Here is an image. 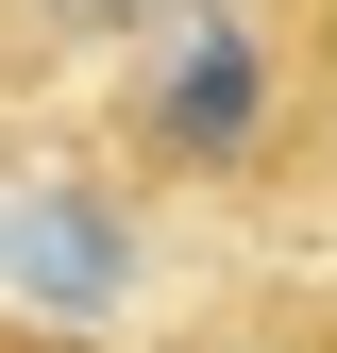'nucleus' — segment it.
<instances>
[{
  "mask_svg": "<svg viewBox=\"0 0 337 353\" xmlns=\"http://www.w3.org/2000/svg\"><path fill=\"white\" fill-rule=\"evenodd\" d=\"M102 152L135 202H304V84H287L270 17L253 0H186L118 51V101H102Z\"/></svg>",
  "mask_w": 337,
  "mask_h": 353,
  "instance_id": "f257e3e1",
  "label": "nucleus"
},
{
  "mask_svg": "<svg viewBox=\"0 0 337 353\" xmlns=\"http://www.w3.org/2000/svg\"><path fill=\"white\" fill-rule=\"evenodd\" d=\"M152 17L186 0H0V84H51V68H118Z\"/></svg>",
  "mask_w": 337,
  "mask_h": 353,
  "instance_id": "f03ea898",
  "label": "nucleus"
},
{
  "mask_svg": "<svg viewBox=\"0 0 337 353\" xmlns=\"http://www.w3.org/2000/svg\"><path fill=\"white\" fill-rule=\"evenodd\" d=\"M253 17H270L287 84H304V202L287 219H337V0H253Z\"/></svg>",
  "mask_w": 337,
  "mask_h": 353,
  "instance_id": "7ed1b4c3",
  "label": "nucleus"
},
{
  "mask_svg": "<svg viewBox=\"0 0 337 353\" xmlns=\"http://www.w3.org/2000/svg\"><path fill=\"white\" fill-rule=\"evenodd\" d=\"M0 353H102L84 320H51V303H0Z\"/></svg>",
  "mask_w": 337,
  "mask_h": 353,
  "instance_id": "20e7f679",
  "label": "nucleus"
}]
</instances>
